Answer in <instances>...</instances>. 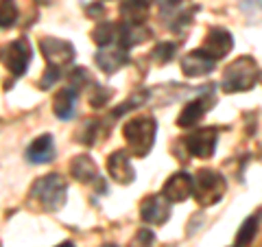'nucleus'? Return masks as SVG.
Returning <instances> with one entry per match:
<instances>
[{
  "mask_svg": "<svg viewBox=\"0 0 262 247\" xmlns=\"http://www.w3.org/2000/svg\"><path fill=\"white\" fill-rule=\"evenodd\" d=\"M258 84H260L258 61L247 55H243L236 61L229 64L223 72V79H221V88H223V92H227V94L247 92V90L256 88Z\"/></svg>",
  "mask_w": 262,
  "mask_h": 247,
  "instance_id": "obj_1",
  "label": "nucleus"
},
{
  "mask_svg": "<svg viewBox=\"0 0 262 247\" xmlns=\"http://www.w3.org/2000/svg\"><path fill=\"white\" fill-rule=\"evenodd\" d=\"M66 193H68V182L59 173H48L39 177L31 186V199L46 212L59 210L66 203Z\"/></svg>",
  "mask_w": 262,
  "mask_h": 247,
  "instance_id": "obj_2",
  "label": "nucleus"
},
{
  "mask_svg": "<svg viewBox=\"0 0 262 247\" xmlns=\"http://www.w3.org/2000/svg\"><path fill=\"white\" fill-rule=\"evenodd\" d=\"M155 134H158V125H155L153 116H138L131 118L125 127H122V136H125L131 153L136 158H146L155 145Z\"/></svg>",
  "mask_w": 262,
  "mask_h": 247,
  "instance_id": "obj_3",
  "label": "nucleus"
},
{
  "mask_svg": "<svg viewBox=\"0 0 262 247\" xmlns=\"http://www.w3.org/2000/svg\"><path fill=\"white\" fill-rule=\"evenodd\" d=\"M225 191H227L225 177L212 169L196 171V175L192 177V197L201 208H210V205L219 203L223 199Z\"/></svg>",
  "mask_w": 262,
  "mask_h": 247,
  "instance_id": "obj_4",
  "label": "nucleus"
},
{
  "mask_svg": "<svg viewBox=\"0 0 262 247\" xmlns=\"http://www.w3.org/2000/svg\"><path fill=\"white\" fill-rule=\"evenodd\" d=\"M184 149L192 155V158H212L219 145V129L216 127H201L182 138Z\"/></svg>",
  "mask_w": 262,
  "mask_h": 247,
  "instance_id": "obj_5",
  "label": "nucleus"
},
{
  "mask_svg": "<svg viewBox=\"0 0 262 247\" xmlns=\"http://www.w3.org/2000/svg\"><path fill=\"white\" fill-rule=\"evenodd\" d=\"M39 48H42V55L51 68L63 70L66 66L72 64V59H75V46L59 37H51V35L42 37L39 39Z\"/></svg>",
  "mask_w": 262,
  "mask_h": 247,
  "instance_id": "obj_6",
  "label": "nucleus"
},
{
  "mask_svg": "<svg viewBox=\"0 0 262 247\" xmlns=\"http://www.w3.org/2000/svg\"><path fill=\"white\" fill-rule=\"evenodd\" d=\"M212 105H214V86H208L206 92L184 105V110L179 112V116H177V125L184 127V129L194 127L196 122L208 114V110L212 108Z\"/></svg>",
  "mask_w": 262,
  "mask_h": 247,
  "instance_id": "obj_7",
  "label": "nucleus"
},
{
  "mask_svg": "<svg viewBox=\"0 0 262 247\" xmlns=\"http://www.w3.org/2000/svg\"><path fill=\"white\" fill-rule=\"evenodd\" d=\"M31 44L27 37H18L5 48V55H3V64L7 66V70L11 72L13 77H22L27 72L29 64H31Z\"/></svg>",
  "mask_w": 262,
  "mask_h": 247,
  "instance_id": "obj_8",
  "label": "nucleus"
},
{
  "mask_svg": "<svg viewBox=\"0 0 262 247\" xmlns=\"http://www.w3.org/2000/svg\"><path fill=\"white\" fill-rule=\"evenodd\" d=\"M234 48V37H232V33H229L227 29L223 27H212L208 31V35H206V42H203L201 46V51L206 53L210 59H223V57L232 51Z\"/></svg>",
  "mask_w": 262,
  "mask_h": 247,
  "instance_id": "obj_9",
  "label": "nucleus"
},
{
  "mask_svg": "<svg viewBox=\"0 0 262 247\" xmlns=\"http://www.w3.org/2000/svg\"><path fill=\"white\" fill-rule=\"evenodd\" d=\"M140 219L149 225H164L170 219V201L162 195H149L140 201Z\"/></svg>",
  "mask_w": 262,
  "mask_h": 247,
  "instance_id": "obj_10",
  "label": "nucleus"
},
{
  "mask_svg": "<svg viewBox=\"0 0 262 247\" xmlns=\"http://www.w3.org/2000/svg\"><path fill=\"white\" fill-rule=\"evenodd\" d=\"M162 197L170 203L186 201L188 197H192V177L186 171H179L175 175H170L162 188Z\"/></svg>",
  "mask_w": 262,
  "mask_h": 247,
  "instance_id": "obj_11",
  "label": "nucleus"
},
{
  "mask_svg": "<svg viewBox=\"0 0 262 247\" xmlns=\"http://www.w3.org/2000/svg\"><path fill=\"white\" fill-rule=\"evenodd\" d=\"M94 61L105 75H114V72H118L122 66L129 64V55H127L125 48H120L118 44L116 46L110 44V46H101V51L94 55Z\"/></svg>",
  "mask_w": 262,
  "mask_h": 247,
  "instance_id": "obj_12",
  "label": "nucleus"
},
{
  "mask_svg": "<svg viewBox=\"0 0 262 247\" xmlns=\"http://www.w3.org/2000/svg\"><path fill=\"white\" fill-rule=\"evenodd\" d=\"M107 171H110V177L114 179L116 184L127 186L136 179V171L131 167V158L125 149L120 151H114L110 158H107Z\"/></svg>",
  "mask_w": 262,
  "mask_h": 247,
  "instance_id": "obj_13",
  "label": "nucleus"
},
{
  "mask_svg": "<svg viewBox=\"0 0 262 247\" xmlns=\"http://www.w3.org/2000/svg\"><path fill=\"white\" fill-rule=\"evenodd\" d=\"M151 37V29L146 27V24H134V22H122L118 24V33H116V44L120 48H125V51H129V48H134L138 44L146 42V39Z\"/></svg>",
  "mask_w": 262,
  "mask_h": 247,
  "instance_id": "obj_14",
  "label": "nucleus"
},
{
  "mask_svg": "<svg viewBox=\"0 0 262 247\" xmlns=\"http://www.w3.org/2000/svg\"><path fill=\"white\" fill-rule=\"evenodd\" d=\"M214 66L216 61L214 59H210V57L201 51V48H196V51H190V53H186L184 55V59H182V72L186 77H203V75H210L212 70H214Z\"/></svg>",
  "mask_w": 262,
  "mask_h": 247,
  "instance_id": "obj_15",
  "label": "nucleus"
},
{
  "mask_svg": "<svg viewBox=\"0 0 262 247\" xmlns=\"http://www.w3.org/2000/svg\"><path fill=\"white\" fill-rule=\"evenodd\" d=\"M27 160L31 164H48L55 160V142H53V136L51 134H44V136H37L33 142L29 145L27 149Z\"/></svg>",
  "mask_w": 262,
  "mask_h": 247,
  "instance_id": "obj_16",
  "label": "nucleus"
},
{
  "mask_svg": "<svg viewBox=\"0 0 262 247\" xmlns=\"http://www.w3.org/2000/svg\"><path fill=\"white\" fill-rule=\"evenodd\" d=\"M70 175L81 184H96L101 175H98V167L90 155H75L70 162Z\"/></svg>",
  "mask_w": 262,
  "mask_h": 247,
  "instance_id": "obj_17",
  "label": "nucleus"
},
{
  "mask_svg": "<svg viewBox=\"0 0 262 247\" xmlns=\"http://www.w3.org/2000/svg\"><path fill=\"white\" fill-rule=\"evenodd\" d=\"M77 96H79V92H77V90H72L70 86L61 88L59 92L55 94V98H53V112H55V116L61 118V120H68V118L75 116Z\"/></svg>",
  "mask_w": 262,
  "mask_h": 247,
  "instance_id": "obj_18",
  "label": "nucleus"
},
{
  "mask_svg": "<svg viewBox=\"0 0 262 247\" xmlns=\"http://www.w3.org/2000/svg\"><path fill=\"white\" fill-rule=\"evenodd\" d=\"M149 5L151 0H125L120 7V15L125 18V22H134V24H142L149 13Z\"/></svg>",
  "mask_w": 262,
  "mask_h": 247,
  "instance_id": "obj_19",
  "label": "nucleus"
},
{
  "mask_svg": "<svg viewBox=\"0 0 262 247\" xmlns=\"http://www.w3.org/2000/svg\"><path fill=\"white\" fill-rule=\"evenodd\" d=\"M258 228H260V210H256L251 217L243 221L238 234H236V247H247L258 236Z\"/></svg>",
  "mask_w": 262,
  "mask_h": 247,
  "instance_id": "obj_20",
  "label": "nucleus"
},
{
  "mask_svg": "<svg viewBox=\"0 0 262 247\" xmlns=\"http://www.w3.org/2000/svg\"><path fill=\"white\" fill-rule=\"evenodd\" d=\"M116 33H118V24L101 22V24H96V29L92 31V39L98 46H110L116 42Z\"/></svg>",
  "mask_w": 262,
  "mask_h": 247,
  "instance_id": "obj_21",
  "label": "nucleus"
},
{
  "mask_svg": "<svg viewBox=\"0 0 262 247\" xmlns=\"http://www.w3.org/2000/svg\"><path fill=\"white\" fill-rule=\"evenodd\" d=\"M18 5L15 0H0V29H11L18 22Z\"/></svg>",
  "mask_w": 262,
  "mask_h": 247,
  "instance_id": "obj_22",
  "label": "nucleus"
},
{
  "mask_svg": "<svg viewBox=\"0 0 262 247\" xmlns=\"http://www.w3.org/2000/svg\"><path fill=\"white\" fill-rule=\"evenodd\" d=\"M146 98H149V92H146V90H138L136 94H131L127 101L120 103V108L112 110V118H118V116H122V114H127L129 110H138L140 105L146 103Z\"/></svg>",
  "mask_w": 262,
  "mask_h": 247,
  "instance_id": "obj_23",
  "label": "nucleus"
},
{
  "mask_svg": "<svg viewBox=\"0 0 262 247\" xmlns=\"http://www.w3.org/2000/svg\"><path fill=\"white\" fill-rule=\"evenodd\" d=\"M175 51H177V44H173V42H160L158 46L153 48L151 59L155 64H160V66L170 64V61H173V57H175Z\"/></svg>",
  "mask_w": 262,
  "mask_h": 247,
  "instance_id": "obj_24",
  "label": "nucleus"
},
{
  "mask_svg": "<svg viewBox=\"0 0 262 247\" xmlns=\"http://www.w3.org/2000/svg\"><path fill=\"white\" fill-rule=\"evenodd\" d=\"M98 127H101V122L98 120H85V125L81 127V131H79V142L92 147L98 140Z\"/></svg>",
  "mask_w": 262,
  "mask_h": 247,
  "instance_id": "obj_25",
  "label": "nucleus"
},
{
  "mask_svg": "<svg viewBox=\"0 0 262 247\" xmlns=\"http://www.w3.org/2000/svg\"><path fill=\"white\" fill-rule=\"evenodd\" d=\"M129 247H155V234L149 228H140L134 236V241L129 243Z\"/></svg>",
  "mask_w": 262,
  "mask_h": 247,
  "instance_id": "obj_26",
  "label": "nucleus"
},
{
  "mask_svg": "<svg viewBox=\"0 0 262 247\" xmlns=\"http://www.w3.org/2000/svg\"><path fill=\"white\" fill-rule=\"evenodd\" d=\"M110 96H112V90L103 88V86H94L92 94H90V105H92V108H103V105L110 101Z\"/></svg>",
  "mask_w": 262,
  "mask_h": 247,
  "instance_id": "obj_27",
  "label": "nucleus"
},
{
  "mask_svg": "<svg viewBox=\"0 0 262 247\" xmlns=\"http://www.w3.org/2000/svg\"><path fill=\"white\" fill-rule=\"evenodd\" d=\"M61 72H63V70H59V68H51V66H48L46 72H44V77H42V81H39V88H42V90H48L53 84H57V81L61 79Z\"/></svg>",
  "mask_w": 262,
  "mask_h": 247,
  "instance_id": "obj_28",
  "label": "nucleus"
},
{
  "mask_svg": "<svg viewBox=\"0 0 262 247\" xmlns=\"http://www.w3.org/2000/svg\"><path fill=\"white\" fill-rule=\"evenodd\" d=\"M83 84H88V72H85V68H75V70H72V75H70V84L68 86L79 92V90L83 88Z\"/></svg>",
  "mask_w": 262,
  "mask_h": 247,
  "instance_id": "obj_29",
  "label": "nucleus"
},
{
  "mask_svg": "<svg viewBox=\"0 0 262 247\" xmlns=\"http://www.w3.org/2000/svg\"><path fill=\"white\" fill-rule=\"evenodd\" d=\"M57 247H75V243H72V241H63V243H59Z\"/></svg>",
  "mask_w": 262,
  "mask_h": 247,
  "instance_id": "obj_30",
  "label": "nucleus"
},
{
  "mask_svg": "<svg viewBox=\"0 0 262 247\" xmlns=\"http://www.w3.org/2000/svg\"><path fill=\"white\" fill-rule=\"evenodd\" d=\"M103 247H116V245H103Z\"/></svg>",
  "mask_w": 262,
  "mask_h": 247,
  "instance_id": "obj_31",
  "label": "nucleus"
}]
</instances>
